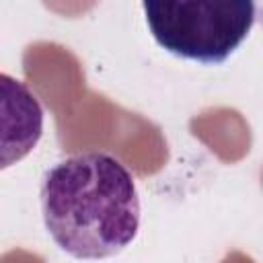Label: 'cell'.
I'll list each match as a JSON object with an SVG mask.
<instances>
[{
    "label": "cell",
    "mask_w": 263,
    "mask_h": 263,
    "mask_svg": "<svg viewBox=\"0 0 263 263\" xmlns=\"http://www.w3.org/2000/svg\"><path fill=\"white\" fill-rule=\"evenodd\" d=\"M45 228L76 259L121 253L140 228V197L129 171L105 152H82L51 166L41 183Z\"/></svg>",
    "instance_id": "1"
},
{
    "label": "cell",
    "mask_w": 263,
    "mask_h": 263,
    "mask_svg": "<svg viewBox=\"0 0 263 263\" xmlns=\"http://www.w3.org/2000/svg\"><path fill=\"white\" fill-rule=\"evenodd\" d=\"M142 8L160 47L201 64H222L255 25L251 0H146Z\"/></svg>",
    "instance_id": "2"
},
{
    "label": "cell",
    "mask_w": 263,
    "mask_h": 263,
    "mask_svg": "<svg viewBox=\"0 0 263 263\" xmlns=\"http://www.w3.org/2000/svg\"><path fill=\"white\" fill-rule=\"evenodd\" d=\"M41 134V103L25 82L0 72V171L31 154Z\"/></svg>",
    "instance_id": "3"
}]
</instances>
